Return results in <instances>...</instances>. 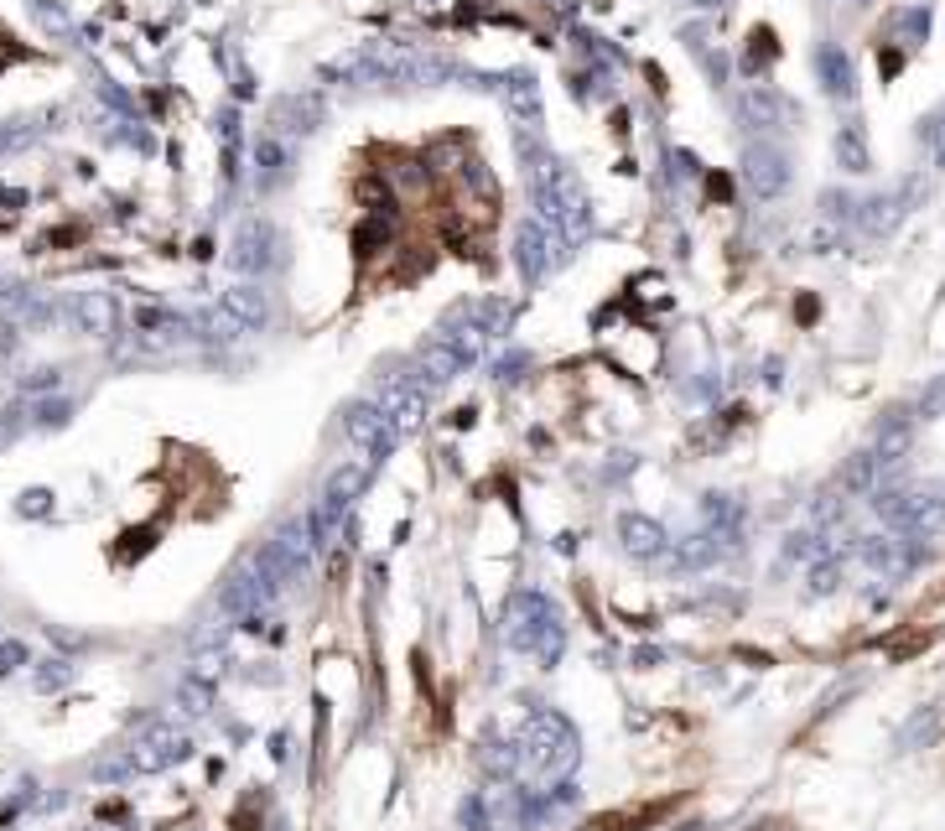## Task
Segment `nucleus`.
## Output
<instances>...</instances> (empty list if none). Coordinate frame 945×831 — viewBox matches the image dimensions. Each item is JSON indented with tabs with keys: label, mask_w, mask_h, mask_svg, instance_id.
Listing matches in <instances>:
<instances>
[{
	"label": "nucleus",
	"mask_w": 945,
	"mask_h": 831,
	"mask_svg": "<svg viewBox=\"0 0 945 831\" xmlns=\"http://www.w3.org/2000/svg\"><path fill=\"white\" fill-rule=\"evenodd\" d=\"M520 157H525V178H531L535 218L551 224L567 244L588 235L592 229V198H588V187H582V178H577L556 151H546V146L531 136H520Z\"/></svg>",
	"instance_id": "f257e3e1"
},
{
	"label": "nucleus",
	"mask_w": 945,
	"mask_h": 831,
	"mask_svg": "<svg viewBox=\"0 0 945 831\" xmlns=\"http://www.w3.org/2000/svg\"><path fill=\"white\" fill-rule=\"evenodd\" d=\"M504 645H510L514 654H535L546 671H556L561 665V654H567V624H561V608H556L546 593H535V588H525V593H514L510 603H504Z\"/></svg>",
	"instance_id": "f03ea898"
},
{
	"label": "nucleus",
	"mask_w": 945,
	"mask_h": 831,
	"mask_svg": "<svg viewBox=\"0 0 945 831\" xmlns=\"http://www.w3.org/2000/svg\"><path fill=\"white\" fill-rule=\"evenodd\" d=\"M520 753L535 779H567L582 759V738L556 707H531L520 722Z\"/></svg>",
	"instance_id": "7ed1b4c3"
},
{
	"label": "nucleus",
	"mask_w": 945,
	"mask_h": 831,
	"mask_svg": "<svg viewBox=\"0 0 945 831\" xmlns=\"http://www.w3.org/2000/svg\"><path fill=\"white\" fill-rule=\"evenodd\" d=\"M415 58L406 42H358L349 53H338L317 68V79L328 83H395V79H415Z\"/></svg>",
	"instance_id": "20e7f679"
},
{
	"label": "nucleus",
	"mask_w": 945,
	"mask_h": 831,
	"mask_svg": "<svg viewBox=\"0 0 945 831\" xmlns=\"http://www.w3.org/2000/svg\"><path fill=\"white\" fill-rule=\"evenodd\" d=\"M567 260V239L556 235L551 224H540V218H525L520 229H514V271L531 281H546Z\"/></svg>",
	"instance_id": "39448f33"
},
{
	"label": "nucleus",
	"mask_w": 945,
	"mask_h": 831,
	"mask_svg": "<svg viewBox=\"0 0 945 831\" xmlns=\"http://www.w3.org/2000/svg\"><path fill=\"white\" fill-rule=\"evenodd\" d=\"M738 178L749 182L753 198H779V193H789V157L779 151V146H768V140H749L743 151H738Z\"/></svg>",
	"instance_id": "423d86ee"
},
{
	"label": "nucleus",
	"mask_w": 945,
	"mask_h": 831,
	"mask_svg": "<svg viewBox=\"0 0 945 831\" xmlns=\"http://www.w3.org/2000/svg\"><path fill=\"white\" fill-rule=\"evenodd\" d=\"M187 759H193V738H187L178 722H151V728L130 743L136 774H161V770H172V764H187Z\"/></svg>",
	"instance_id": "0eeeda50"
},
{
	"label": "nucleus",
	"mask_w": 945,
	"mask_h": 831,
	"mask_svg": "<svg viewBox=\"0 0 945 831\" xmlns=\"http://www.w3.org/2000/svg\"><path fill=\"white\" fill-rule=\"evenodd\" d=\"M229 265L239 276H265L281 265V235L265 224V218H244L235 229V244H229Z\"/></svg>",
	"instance_id": "6e6552de"
},
{
	"label": "nucleus",
	"mask_w": 945,
	"mask_h": 831,
	"mask_svg": "<svg viewBox=\"0 0 945 831\" xmlns=\"http://www.w3.org/2000/svg\"><path fill=\"white\" fill-rule=\"evenodd\" d=\"M343 432H349L358 447H364V457H369V463H385V457L395 453V442H400L395 421L385 416V406H375V400H354V406L343 411Z\"/></svg>",
	"instance_id": "1a4fd4ad"
},
{
	"label": "nucleus",
	"mask_w": 945,
	"mask_h": 831,
	"mask_svg": "<svg viewBox=\"0 0 945 831\" xmlns=\"http://www.w3.org/2000/svg\"><path fill=\"white\" fill-rule=\"evenodd\" d=\"M322 119H328L322 94H317V89H296V94H281V100L271 104V136L301 140V136H312Z\"/></svg>",
	"instance_id": "9d476101"
},
{
	"label": "nucleus",
	"mask_w": 945,
	"mask_h": 831,
	"mask_svg": "<svg viewBox=\"0 0 945 831\" xmlns=\"http://www.w3.org/2000/svg\"><path fill=\"white\" fill-rule=\"evenodd\" d=\"M271 597H276V593L265 588V577L255 572V561H239L235 572L224 577V588H218V608H224L229 618H239V624H244V618L260 614V608H265Z\"/></svg>",
	"instance_id": "9b49d317"
},
{
	"label": "nucleus",
	"mask_w": 945,
	"mask_h": 831,
	"mask_svg": "<svg viewBox=\"0 0 945 831\" xmlns=\"http://www.w3.org/2000/svg\"><path fill=\"white\" fill-rule=\"evenodd\" d=\"M379 406H385V416L395 421V432L411 436L426 426V379L411 375V379H390L385 385V396H379Z\"/></svg>",
	"instance_id": "f8f14e48"
},
{
	"label": "nucleus",
	"mask_w": 945,
	"mask_h": 831,
	"mask_svg": "<svg viewBox=\"0 0 945 831\" xmlns=\"http://www.w3.org/2000/svg\"><path fill=\"white\" fill-rule=\"evenodd\" d=\"M472 770L493 779V785H510L514 774L525 770V753H520V738H504V732H483L478 749H472Z\"/></svg>",
	"instance_id": "ddd939ff"
},
{
	"label": "nucleus",
	"mask_w": 945,
	"mask_h": 831,
	"mask_svg": "<svg viewBox=\"0 0 945 831\" xmlns=\"http://www.w3.org/2000/svg\"><path fill=\"white\" fill-rule=\"evenodd\" d=\"M914 198H920V182H904L899 193H878V198L857 203V224H863V235H873V239L893 235V229H899V218L909 214V203H914Z\"/></svg>",
	"instance_id": "4468645a"
},
{
	"label": "nucleus",
	"mask_w": 945,
	"mask_h": 831,
	"mask_svg": "<svg viewBox=\"0 0 945 831\" xmlns=\"http://www.w3.org/2000/svg\"><path fill=\"white\" fill-rule=\"evenodd\" d=\"M618 540H624V551L634 556V561H665L670 556V531L660 525V520H650V515H618Z\"/></svg>",
	"instance_id": "2eb2a0df"
},
{
	"label": "nucleus",
	"mask_w": 945,
	"mask_h": 831,
	"mask_svg": "<svg viewBox=\"0 0 945 831\" xmlns=\"http://www.w3.org/2000/svg\"><path fill=\"white\" fill-rule=\"evenodd\" d=\"M738 115H743L749 130H779L795 110H789V100H779V89H768V83H749V89H738Z\"/></svg>",
	"instance_id": "dca6fc26"
},
{
	"label": "nucleus",
	"mask_w": 945,
	"mask_h": 831,
	"mask_svg": "<svg viewBox=\"0 0 945 831\" xmlns=\"http://www.w3.org/2000/svg\"><path fill=\"white\" fill-rule=\"evenodd\" d=\"M499 100L510 104V115L520 119V125H531V136L540 130V125H546V104H540V79H535V73H525V68H520V73H504V79H499Z\"/></svg>",
	"instance_id": "f3484780"
},
{
	"label": "nucleus",
	"mask_w": 945,
	"mask_h": 831,
	"mask_svg": "<svg viewBox=\"0 0 945 831\" xmlns=\"http://www.w3.org/2000/svg\"><path fill=\"white\" fill-rule=\"evenodd\" d=\"M914 421H920L914 411H888L884 421H878V432H873V453H878V463H884V474L888 468H899V463L909 457V447H914Z\"/></svg>",
	"instance_id": "a211bd4d"
},
{
	"label": "nucleus",
	"mask_w": 945,
	"mask_h": 831,
	"mask_svg": "<svg viewBox=\"0 0 945 831\" xmlns=\"http://www.w3.org/2000/svg\"><path fill=\"white\" fill-rule=\"evenodd\" d=\"M218 307L235 317L244 333H260V328L271 322V292H260L255 281H235V286L224 292V301H218Z\"/></svg>",
	"instance_id": "6ab92c4d"
},
{
	"label": "nucleus",
	"mask_w": 945,
	"mask_h": 831,
	"mask_svg": "<svg viewBox=\"0 0 945 831\" xmlns=\"http://www.w3.org/2000/svg\"><path fill=\"white\" fill-rule=\"evenodd\" d=\"M702 525L722 535V546L732 551V546H743L749 510H743V499H732V494H707V499H702Z\"/></svg>",
	"instance_id": "aec40b11"
},
{
	"label": "nucleus",
	"mask_w": 945,
	"mask_h": 831,
	"mask_svg": "<svg viewBox=\"0 0 945 831\" xmlns=\"http://www.w3.org/2000/svg\"><path fill=\"white\" fill-rule=\"evenodd\" d=\"M816 73H821V83H827L831 100L847 104L852 94H857V68H852V58L836 47V42H821V53H816Z\"/></svg>",
	"instance_id": "412c9836"
},
{
	"label": "nucleus",
	"mask_w": 945,
	"mask_h": 831,
	"mask_svg": "<svg viewBox=\"0 0 945 831\" xmlns=\"http://www.w3.org/2000/svg\"><path fill=\"white\" fill-rule=\"evenodd\" d=\"M73 322H79L89 338H115L119 328V307L110 292H83L79 301H73Z\"/></svg>",
	"instance_id": "4be33fe9"
},
{
	"label": "nucleus",
	"mask_w": 945,
	"mask_h": 831,
	"mask_svg": "<svg viewBox=\"0 0 945 831\" xmlns=\"http://www.w3.org/2000/svg\"><path fill=\"white\" fill-rule=\"evenodd\" d=\"M468 369H472V364L457 354V349H453V343H447L442 333H436L432 343L421 349V379H426V385H447V379L468 375Z\"/></svg>",
	"instance_id": "5701e85b"
},
{
	"label": "nucleus",
	"mask_w": 945,
	"mask_h": 831,
	"mask_svg": "<svg viewBox=\"0 0 945 831\" xmlns=\"http://www.w3.org/2000/svg\"><path fill=\"white\" fill-rule=\"evenodd\" d=\"M535 816H531V790H504L489 800V821L483 831H531Z\"/></svg>",
	"instance_id": "b1692460"
},
{
	"label": "nucleus",
	"mask_w": 945,
	"mask_h": 831,
	"mask_svg": "<svg viewBox=\"0 0 945 831\" xmlns=\"http://www.w3.org/2000/svg\"><path fill=\"white\" fill-rule=\"evenodd\" d=\"M878 483H884V463H878V453L873 447H863V453H852L847 463H842V478H836V489L842 494H878Z\"/></svg>",
	"instance_id": "393cba45"
},
{
	"label": "nucleus",
	"mask_w": 945,
	"mask_h": 831,
	"mask_svg": "<svg viewBox=\"0 0 945 831\" xmlns=\"http://www.w3.org/2000/svg\"><path fill=\"white\" fill-rule=\"evenodd\" d=\"M831 151H836V167L842 172H867L873 167V151H867V130H863V119H842L836 125V140H831Z\"/></svg>",
	"instance_id": "a878e982"
},
{
	"label": "nucleus",
	"mask_w": 945,
	"mask_h": 831,
	"mask_svg": "<svg viewBox=\"0 0 945 831\" xmlns=\"http://www.w3.org/2000/svg\"><path fill=\"white\" fill-rule=\"evenodd\" d=\"M271 540H276V551L292 561V572H296V577H307V567H312V551H317V546H312V531H307V520H301V515L286 520V525H281Z\"/></svg>",
	"instance_id": "bb28decb"
},
{
	"label": "nucleus",
	"mask_w": 945,
	"mask_h": 831,
	"mask_svg": "<svg viewBox=\"0 0 945 831\" xmlns=\"http://www.w3.org/2000/svg\"><path fill=\"white\" fill-rule=\"evenodd\" d=\"M255 167H260V187H276V182L286 178V167H292V146L281 136H260L255 140Z\"/></svg>",
	"instance_id": "cd10ccee"
},
{
	"label": "nucleus",
	"mask_w": 945,
	"mask_h": 831,
	"mask_svg": "<svg viewBox=\"0 0 945 831\" xmlns=\"http://www.w3.org/2000/svg\"><path fill=\"white\" fill-rule=\"evenodd\" d=\"M178 707L187 717H208L214 713V681H203V675H182L178 681Z\"/></svg>",
	"instance_id": "c85d7f7f"
},
{
	"label": "nucleus",
	"mask_w": 945,
	"mask_h": 831,
	"mask_svg": "<svg viewBox=\"0 0 945 831\" xmlns=\"http://www.w3.org/2000/svg\"><path fill=\"white\" fill-rule=\"evenodd\" d=\"M468 317H472V322H478V328H483L489 338H504V333H510V322H514V307H510V301H493V297H489V301H472Z\"/></svg>",
	"instance_id": "c756f323"
},
{
	"label": "nucleus",
	"mask_w": 945,
	"mask_h": 831,
	"mask_svg": "<svg viewBox=\"0 0 945 831\" xmlns=\"http://www.w3.org/2000/svg\"><path fill=\"white\" fill-rule=\"evenodd\" d=\"M935 732H941V707H920V713H914L904 728H899V749H904V753L920 749V743H930Z\"/></svg>",
	"instance_id": "7c9ffc66"
},
{
	"label": "nucleus",
	"mask_w": 945,
	"mask_h": 831,
	"mask_svg": "<svg viewBox=\"0 0 945 831\" xmlns=\"http://www.w3.org/2000/svg\"><path fill=\"white\" fill-rule=\"evenodd\" d=\"M32 686H37L42 696L62 692V686H73V660H42L37 671H32Z\"/></svg>",
	"instance_id": "2f4dec72"
},
{
	"label": "nucleus",
	"mask_w": 945,
	"mask_h": 831,
	"mask_svg": "<svg viewBox=\"0 0 945 831\" xmlns=\"http://www.w3.org/2000/svg\"><path fill=\"white\" fill-rule=\"evenodd\" d=\"M94 779H104V785H110V779H136V764H130V749H119V753H104V759H99L94 764Z\"/></svg>",
	"instance_id": "473e14b6"
},
{
	"label": "nucleus",
	"mask_w": 945,
	"mask_h": 831,
	"mask_svg": "<svg viewBox=\"0 0 945 831\" xmlns=\"http://www.w3.org/2000/svg\"><path fill=\"white\" fill-rule=\"evenodd\" d=\"M457 821H463V831H483V821H489V795H483V790L463 795V806H457Z\"/></svg>",
	"instance_id": "72a5a7b5"
},
{
	"label": "nucleus",
	"mask_w": 945,
	"mask_h": 831,
	"mask_svg": "<svg viewBox=\"0 0 945 831\" xmlns=\"http://www.w3.org/2000/svg\"><path fill=\"white\" fill-rule=\"evenodd\" d=\"M768 58H774V37H768V26H753V47L743 58V73H759Z\"/></svg>",
	"instance_id": "f704fd0d"
},
{
	"label": "nucleus",
	"mask_w": 945,
	"mask_h": 831,
	"mask_svg": "<svg viewBox=\"0 0 945 831\" xmlns=\"http://www.w3.org/2000/svg\"><path fill=\"white\" fill-rule=\"evenodd\" d=\"M836 582H842V567H836V556L810 567V593H816V597H821V593H836Z\"/></svg>",
	"instance_id": "c9c22d12"
},
{
	"label": "nucleus",
	"mask_w": 945,
	"mask_h": 831,
	"mask_svg": "<svg viewBox=\"0 0 945 831\" xmlns=\"http://www.w3.org/2000/svg\"><path fill=\"white\" fill-rule=\"evenodd\" d=\"M842 515H847V499L842 494H821L810 504V520H816V525H836Z\"/></svg>",
	"instance_id": "e433bc0d"
},
{
	"label": "nucleus",
	"mask_w": 945,
	"mask_h": 831,
	"mask_svg": "<svg viewBox=\"0 0 945 831\" xmlns=\"http://www.w3.org/2000/svg\"><path fill=\"white\" fill-rule=\"evenodd\" d=\"M16 510L26 520H42V515H53V494H47V489H26V494L16 499Z\"/></svg>",
	"instance_id": "4c0bfd02"
},
{
	"label": "nucleus",
	"mask_w": 945,
	"mask_h": 831,
	"mask_svg": "<svg viewBox=\"0 0 945 831\" xmlns=\"http://www.w3.org/2000/svg\"><path fill=\"white\" fill-rule=\"evenodd\" d=\"M224 660H229L224 650H193V675H203V681H218V675H224Z\"/></svg>",
	"instance_id": "58836bf2"
},
{
	"label": "nucleus",
	"mask_w": 945,
	"mask_h": 831,
	"mask_svg": "<svg viewBox=\"0 0 945 831\" xmlns=\"http://www.w3.org/2000/svg\"><path fill=\"white\" fill-rule=\"evenodd\" d=\"M16 665H26V645L21 639H0V675H11Z\"/></svg>",
	"instance_id": "ea45409f"
},
{
	"label": "nucleus",
	"mask_w": 945,
	"mask_h": 831,
	"mask_svg": "<svg viewBox=\"0 0 945 831\" xmlns=\"http://www.w3.org/2000/svg\"><path fill=\"white\" fill-rule=\"evenodd\" d=\"M914 411L925 416V421H930V416H941V411H945V375L935 379V385H930L925 396H920V406H914Z\"/></svg>",
	"instance_id": "a19ab883"
},
{
	"label": "nucleus",
	"mask_w": 945,
	"mask_h": 831,
	"mask_svg": "<svg viewBox=\"0 0 945 831\" xmlns=\"http://www.w3.org/2000/svg\"><path fill=\"white\" fill-rule=\"evenodd\" d=\"M925 140H930V151H935V167L945 172V110L925 125Z\"/></svg>",
	"instance_id": "79ce46f5"
},
{
	"label": "nucleus",
	"mask_w": 945,
	"mask_h": 831,
	"mask_svg": "<svg viewBox=\"0 0 945 831\" xmlns=\"http://www.w3.org/2000/svg\"><path fill=\"white\" fill-rule=\"evenodd\" d=\"M32 411H37V426H62L68 421V400H42Z\"/></svg>",
	"instance_id": "37998d69"
},
{
	"label": "nucleus",
	"mask_w": 945,
	"mask_h": 831,
	"mask_svg": "<svg viewBox=\"0 0 945 831\" xmlns=\"http://www.w3.org/2000/svg\"><path fill=\"white\" fill-rule=\"evenodd\" d=\"M21 390L26 396H42V390H58V369H37V375L21 379Z\"/></svg>",
	"instance_id": "c03bdc74"
},
{
	"label": "nucleus",
	"mask_w": 945,
	"mask_h": 831,
	"mask_svg": "<svg viewBox=\"0 0 945 831\" xmlns=\"http://www.w3.org/2000/svg\"><path fill=\"white\" fill-rule=\"evenodd\" d=\"M292 753H296V738L292 732H276V738H271V759H276V764H292Z\"/></svg>",
	"instance_id": "a18cd8bd"
},
{
	"label": "nucleus",
	"mask_w": 945,
	"mask_h": 831,
	"mask_svg": "<svg viewBox=\"0 0 945 831\" xmlns=\"http://www.w3.org/2000/svg\"><path fill=\"white\" fill-rule=\"evenodd\" d=\"M525 364H531V358H525V354H510V358H504V364H499V369H493V375H499V379H514V375H520V369H525Z\"/></svg>",
	"instance_id": "49530a36"
},
{
	"label": "nucleus",
	"mask_w": 945,
	"mask_h": 831,
	"mask_svg": "<svg viewBox=\"0 0 945 831\" xmlns=\"http://www.w3.org/2000/svg\"><path fill=\"white\" fill-rule=\"evenodd\" d=\"M660 660H665L660 650H634V665H639V671H650V665H660Z\"/></svg>",
	"instance_id": "de8ad7c7"
},
{
	"label": "nucleus",
	"mask_w": 945,
	"mask_h": 831,
	"mask_svg": "<svg viewBox=\"0 0 945 831\" xmlns=\"http://www.w3.org/2000/svg\"><path fill=\"white\" fill-rule=\"evenodd\" d=\"M691 5H696V11H717L722 0H691Z\"/></svg>",
	"instance_id": "09e8293b"
},
{
	"label": "nucleus",
	"mask_w": 945,
	"mask_h": 831,
	"mask_svg": "<svg viewBox=\"0 0 945 831\" xmlns=\"http://www.w3.org/2000/svg\"><path fill=\"white\" fill-rule=\"evenodd\" d=\"M941 489H945V483H941Z\"/></svg>",
	"instance_id": "8fccbe9b"
}]
</instances>
